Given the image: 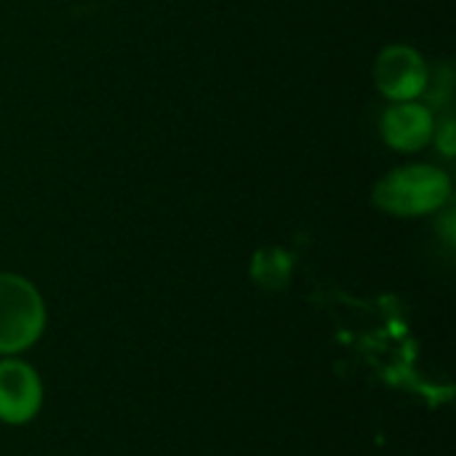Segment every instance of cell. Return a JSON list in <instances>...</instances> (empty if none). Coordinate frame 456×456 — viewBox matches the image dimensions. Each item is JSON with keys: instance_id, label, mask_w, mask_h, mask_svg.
Returning a JSON list of instances; mask_svg holds the SVG:
<instances>
[{"instance_id": "5b68a950", "label": "cell", "mask_w": 456, "mask_h": 456, "mask_svg": "<svg viewBox=\"0 0 456 456\" xmlns=\"http://www.w3.org/2000/svg\"><path fill=\"white\" fill-rule=\"evenodd\" d=\"M433 112L425 104L398 102L382 115V136L393 150L414 152L433 139Z\"/></svg>"}, {"instance_id": "52a82bcc", "label": "cell", "mask_w": 456, "mask_h": 456, "mask_svg": "<svg viewBox=\"0 0 456 456\" xmlns=\"http://www.w3.org/2000/svg\"><path fill=\"white\" fill-rule=\"evenodd\" d=\"M436 142L444 155H454V120H444L441 128H436Z\"/></svg>"}, {"instance_id": "277c9868", "label": "cell", "mask_w": 456, "mask_h": 456, "mask_svg": "<svg viewBox=\"0 0 456 456\" xmlns=\"http://www.w3.org/2000/svg\"><path fill=\"white\" fill-rule=\"evenodd\" d=\"M40 406V382L27 363L5 361L0 363V419L27 422Z\"/></svg>"}, {"instance_id": "3957f363", "label": "cell", "mask_w": 456, "mask_h": 456, "mask_svg": "<svg viewBox=\"0 0 456 456\" xmlns=\"http://www.w3.org/2000/svg\"><path fill=\"white\" fill-rule=\"evenodd\" d=\"M374 80L379 91L393 102H411L428 91L430 72L425 59L409 45H390L374 64Z\"/></svg>"}, {"instance_id": "8992f818", "label": "cell", "mask_w": 456, "mask_h": 456, "mask_svg": "<svg viewBox=\"0 0 456 456\" xmlns=\"http://www.w3.org/2000/svg\"><path fill=\"white\" fill-rule=\"evenodd\" d=\"M289 270H291V259L278 248L259 251L254 259V278L267 289H281L289 281Z\"/></svg>"}, {"instance_id": "6da1fadb", "label": "cell", "mask_w": 456, "mask_h": 456, "mask_svg": "<svg viewBox=\"0 0 456 456\" xmlns=\"http://www.w3.org/2000/svg\"><path fill=\"white\" fill-rule=\"evenodd\" d=\"M452 192L449 176L433 166H403L382 176L371 192L382 211L395 216H422L446 203Z\"/></svg>"}, {"instance_id": "7a4b0ae2", "label": "cell", "mask_w": 456, "mask_h": 456, "mask_svg": "<svg viewBox=\"0 0 456 456\" xmlns=\"http://www.w3.org/2000/svg\"><path fill=\"white\" fill-rule=\"evenodd\" d=\"M43 302L32 283L0 273V353L29 347L43 331Z\"/></svg>"}]
</instances>
